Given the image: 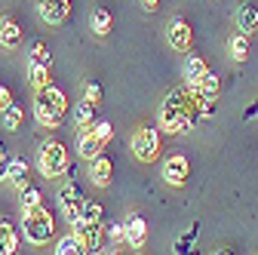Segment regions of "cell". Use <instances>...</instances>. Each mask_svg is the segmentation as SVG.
Masks as SVG:
<instances>
[{
    "label": "cell",
    "instance_id": "obj_1",
    "mask_svg": "<svg viewBox=\"0 0 258 255\" xmlns=\"http://www.w3.org/2000/svg\"><path fill=\"white\" fill-rule=\"evenodd\" d=\"M197 120H200V105L190 86L166 92L163 105H160V130L169 136H184L197 126Z\"/></svg>",
    "mask_w": 258,
    "mask_h": 255
},
{
    "label": "cell",
    "instance_id": "obj_2",
    "mask_svg": "<svg viewBox=\"0 0 258 255\" xmlns=\"http://www.w3.org/2000/svg\"><path fill=\"white\" fill-rule=\"evenodd\" d=\"M64 114H68V95H64L58 86H43L37 89V99H34V117L40 126H61Z\"/></svg>",
    "mask_w": 258,
    "mask_h": 255
},
{
    "label": "cell",
    "instance_id": "obj_3",
    "mask_svg": "<svg viewBox=\"0 0 258 255\" xmlns=\"http://www.w3.org/2000/svg\"><path fill=\"white\" fill-rule=\"evenodd\" d=\"M22 234H25V240L31 246H43L55 234V218H52V212L43 203L34 206V209H25V215H22Z\"/></svg>",
    "mask_w": 258,
    "mask_h": 255
},
{
    "label": "cell",
    "instance_id": "obj_4",
    "mask_svg": "<svg viewBox=\"0 0 258 255\" xmlns=\"http://www.w3.org/2000/svg\"><path fill=\"white\" fill-rule=\"evenodd\" d=\"M37 169L43 178H61L68 175L71 169V154L61 142H46L40 151H37Z\"/></svg>",
    "mask_w": 258,
    "mask_h": 255
},
{
    "label": "cell",
    "instance_id": "obj_5",
    "mask_svg": "<svg viewBox=\"0 0 258 255\" xmlns=\"http://www.w3.org/2000/svg\"><path fill=\"white\" fill-rule=\"evenodd\" d=\"M111 136H114V130H111L108 120H95L92 126H83L80 139H77V154L83 157V160H92V157H99L105 151Z\"/></svg>",
    "mask_w": 258,
    "mask_h": 255
},
{
    "label": "cell",
    "instance_id": "obj_6",
    "mask_svg": "<svg viewBox=\"0 0 258 255\" xmlns=\"http://www.w3.org/2000/svg\"><path fill=\"white\" fill-rule=\"evenodd\" d=\"M133 154H136V160L142 163H154L160 151H163V142H160V130L157 126H139V130L133 133Z\"/></svg>",
    "mask_w": 258,
    "mask_h": 255
},
{
    "label": "cell",
    "instance_id": "obj_7",
    "mask_svg": "<svg viewBox=\"0 0 258 255\" xmlns=\"http://www.w3.org/2000/svg\"><path fill=\"white\" fill-rule=\"evenodd\" d=\"M166 40H169V46L175 52H187L194 46V28H190V22L184 16H172L166 22Z\"/></svg>",
    "mask_w": 258,
    "mask_h": 255
},
{
    "label": "cell",
    "instance_id": "obj_8",
    "mask_svg": "<svg viewBox=\"0 0 258 255\" xmlns=\"http://www.w3.org/2000/svg\"><path fill=\"white\" fill-rule=\"evenodd\" d=\"M83 203H86V194H83V187L77 184V181H68L61 190H58V206H61V212H64V218L74 221L80 218V209H83Z\"/></svg>",
    "mask_w": 258,
    "mask_h": 255
},
{
    "label": "cell",
    "instance_id": "obj_9",
    "mask_svg": "<svg viewBox=\"0 0 258 255\" xmlns=\"http://www.w3.org/2000/svg\"><path fill=\"white\" fill-rule=\"evenodd\" d=\"M37 16L46 25H61L71 19V0H37Z\"/></svg>",
    "mask_w": 258,
    "mask_h": 255
},
{
    "label": "cell",
    "instance_id": "obj_10",
    "mask_svg": "<svg viewBox=\"0 0 258 255\" xmlns=\"http://www.w3.org/2000/svg\"><path fill=\"white\" fill-rule=\"evenodd\" d=\"M123 225H126V246L129 249H142L145 240H148V221H145V215L129 212Z\"/></svg>",
    "mask_w": 258,
    "mask_h": 255
},
{
    "label": "cell",
    "instance_id": "obj_11",
    "mask_svg": "<svg viewBox=\"0 0 258 255\" xmlns=\"http://www.w3.org/2000/svg\"><path fill=\"white\" fill-rule=\"evenodd\" d=\"M187 175H190V163H187V157L175 154V157H169V160L163 163V178H166V184L181 187V184L187 181Z\"/></svg>",
    "mask_w": 258,
    "mask_h": 255
},
{
    "label": "cell",
    "instance_id": "obj_12",
    "mask_svg": "<svg viewBox=\"0 0 258 255\" xmlns=\"http://www.w3.org/2000/svg\"><path fill=\"white\" fill-rule=\"evenodd\" d=\"M74 234L80 237V243H83L86 252H95V249L102 246V225H92V221L77 218L74 221Z\"/></svg>",
    "mask_w": 258,
    "mask_h": 255
},
{
    "label": "cell",
    "instance_id": "obj_13",
    "mask_svg": "<svg viewBox=\"0 0 258 255\" xmlns=\"http://www.w3.org/2000/svg\"><path fill=\"white\" fill-rule=\"evenodd\" d=\"M111 175H114V163H111V157L99 154V157H92V160H89V178H92V184L108 187V184H111Z\"/></svg>",
    "mask_w": 258,
    "mask_h": 255
},
{
    "label": "cell",
    "instance_id": "obj_14",
    "mask_svg": "<svg viewBox=\"0 0 258 255\" xmlns=\"http://www.w3.org/2000/svg\"><path fill=\"white\" fill-rule=\"evenodd\" d=\"M19 43H22V25L7 16L4 22H0V46H4V49H16Z\"/></svg>",
    "mask_w": 258,
    "mask_h": 255
},
{
    "label": "cell",
    "instance_id": "obj_15",
    "mask_svg": "<svg viewBox=\"0 0 258 255\" xmlns=\"http://www.w3.org/2000/svg\"><path fill=\"white\" fill-rule=\"evenodd\" d=\"M197 95H203V99H215L218 102V92H221V80H218V74H212V71H206L197 83H187Z\"/></svg>",
    "mask_w": 258,
    "mask_h": 255
},
{
    "label": "cell",
    "instance_id": "obj_16",
    "mask_svg": "<svg viewBox=\"0 0 258 255\" xmlns=\"http://www.w3.org/2000/svg\"><path fill=\"white\" fill-rule=\"evenodd\" d=\"M234 22H237V28L243 31V34H255V31H258V7L243 4V7L234 13Z\"/></svg>",
    "mask_w": 258,
    "mask_h": 255
},
{
    "label": "cell",
    "instance_id": "obj_17",
    "mask_svg": "<svg viewBox=\"0 0 258 255\" xmlns=\"http://www.w3.org/2000/svg\"><path fill=\"white\" fill-rule=\"evenodd\" d=\"M181 71H184V80H187V83H197V80L209 71V65H206V58H200L197 52H187V55H184V68H181Z\"/></svg>",
    "mask_w": 258,
    "mask_h": 255
},
{
    "label": "cell",
    "instance_id": "obj_18",
    "mask_svg": "<svg viewBox=\"0 0 258 255\" xmlns=\"http://www.w3.org/2000/svg\"><path fill=\"white\" fill-rule=\"evenodd\" d=\"M19 249V231L7 218H0V255H13Z\"/></svg>",
    "mask_w": 258,
    "mask_h": 255
},
{
    "label": "cell",
    "instance_id": "obj_19",
    "mask_svg": "<svg viewBox=\"0 0 258 255\" xmlns=\"http://www.w3.org/2000/svg\"><path fill=\"white\" fill-rule=\"evenodd\" d=\"M89 25H92V31L99 37H108L111 34V28H114V16L105 10V7H99V10H92L89 13Z\"/></svg>",
    "mask_w": 258,
    "mask_h": 255
},
{
    "label": "cell",
    "instance_id": "obj_20",
    "mask_svg": "<svg viewBox=\"0 0 258 255\" xmlns=\"http://www.w3.org/2000/svg\"><path fill=\"white\" fill-rule=\"evenodd\" d=\"M28 163L22 160V157H16V160H10V172H7V178H10V184L16 187V190H22L25 184H28Z\"/></svg>",
    "mask_w": 258,
    "mask_h": 255
},
{
    "label": "cell",
    "instance_id": "obj_21",
    "mask_svg": "<svg viewBox=\"0 0 258 255\" xmlns=\"http://www.w3.org/2000/svg\"><path fill=\"white\" fill-rule=\"evenodd\" d=\"M228 52H231L234 61H246V58H249V34L237 31V34L228 40Z\"/></svg>",
    "mask_w": 258,
    "mask_h": 255
},
{
    "label": "cell",
    "instance_id": "obj_22",
    "mask_svg": "<svg viewBox=\"0 0 258 255\" xmlns=\"http://www.w3.org/2000/svg\"><path fill=\"white\" fill-rule=\"evenodd\" d=\"M92 123H95V102H89V99L77 102V108H74V126L83 130V126H92Z\"/></svg>",
    "mask_w": 258,
    "mask_h": 255
},
{
    "label": "cell",
    "instance_id": "obj_23",
    "mask_svg": "<svg viewBox=\"0 0 258 255\" xmlns=\"http://www.w3.org/2000/svg\"><path fill=\"white\" fill-rule=\"evenodd\" d=\"M28 83L34 89L49 86V65H40V61H28Z\"/></svg>",
    "mask_w": 258,
    "mask_h": 255
},
{
    "label": "cell",
    "instance_id": "obj_24",
    "mask_svg": "<svg viewBox=\"0 0 258 255\" xmlns=\"http://www.w3.org/2000/svg\"><path fill=\"white\" fill-rule=\"evenodd\" d=\"M19 203H22V209H34V206H40V203H43L40 187H37V184H25V187L19 190Z\"/></svg>",
    "mask_w": 258,
    "mask_h": 255
},
{
    "label": "cell",
    "instance_id": "obj_25",
    "mask_svg": "<svg viewBox=\"0 0 258 255\" xmlns=\"http://www.w3.org/2000/svg\"><path fill=\"white\" fill-rule=\"evenodd\" d=\"M86 249H83V243H80V237L77 234H68V237H61L58 240V246H55V255H83Z\"/></svg>",
    "mask_w": 258,
    "mask_h": 255
},
{
    "label": "cell",
    "instance_id": "obj_26",
    "mask_svg": "<svg viewBox=\"0 0 258 255\" xmlns=\"http://www.w3.org/2000/svg\"><path fill=\"white\" fill-rule=\"evenodd\" d=\"M22 123H25V111H22V105H10L7 111H4V126L10 133H16V130H22Z\"/></svg>",
    "mask_w": 258,
    "mask_h": 255
},
{
    "label": "cell",
    "instance_id": "obj_27",
    "mask_svg": "<svg viewBox=\"0 0 258 255\" xmlns=\"http://www.w3.org/2000/svg\"><path fill=\"white\" fill-rule=\"evenodd\" d=\"M28 61H40V65H52V52L43 40H34L28 49Z\"/></svg>",
    "mask_w": 258,
    "mask_h": 255
},
{
    "label": "cell",
    "instance_id": "obj_28",
    "mask_svg": "<svg viewBox=\"0 0 258 255\" xmlns=\"http://www.w3.org/2000/svg\"><path fill=\"white\" fill-rule=\"evenodd\" d=\"M80 218L83 221H92V225H102V206L95 203V200H86L83 209H80Z\"/></svg>",
    "mask_w": 258,
    "mask_h": 255
},
{
    "label": "cell",
    "instance_id": "obj_29",
    "mask_svg": "<svg viewBox=\"0 0 258 255\" xmlns=\"http://www.w3.org/2000/svg\"><path fill=\"white\" fill-rule=\"evenodd\" d=\"M102 95H105V89H102L99 80H86V86H83V99H89V102L99 105V102H102Z\"/></svg>",
    "mask_w": 258,
    "mask_h": 255
},
{
    "label": "cell",
    "instance_id": "obj_30",
    "mask_svg": "<svg viewBox=\"0 0 258 255\" xmlns=\"http://www.w3.org/2000/svg\"><path fill=\"white\" fill-rule=\"evenodd\" d=\"M108 237L114 243H126V225H123V221H111V225H108Z\"/></svg>",
    "mask_w": 258,
    "mask_h": 255
},
{
    "label": "cell",
    "instance_id": "obj_31",
    "mask_svg": "<svg viewBox=\"0 0 258 255\" xmlns=\"http://www.w3.org/2000/svg\"><path fill=\"white\" fill-rule=\"evenodd\" d=\"M13 105V92H10V86H0V111H7Z\"/></svg>",
    "mask_w": 258,
    "mask_h": 255
},
{
    "label": "cell",
    "instance_id": "obj_32",
    "mask_svg": "<svg viewBox=\"0 0 258 255\" xmlns=\"http://www.w3.org/2000/svg\"><path fill=\"white\" fill-rule=\"evenodd\" d=\"M7 172H10V157H7L4 145H0V178H7Z\"/></svg>",
    "mask_w": 258,
    "mask_h": 255
},
{
    "label": "cell",
    "instance_id": "obj_33",
    "mask_svg": "<svg viewBox=\"0 0 258 255\" xmlns=\"http://www.w3.org/2000/svg\"><path fill=\"white\" fill-rule=\"evenodd\" d=\"M139 4H142L145 13H157L160 10V0H139Z\"/></svg>",
    "mask_w": 258,
    "mask_h": 255
},
{
    "label": "cell",
    "instance_id": "obj_34",
    "mask_svg": "<svg viewBox=\"0 0 258 255\" xmlns=\"http://www.w3.org/2000/svg\"><path fill=\"white\" fill-rule=\"evenodd\" d=\"M0 22H4V19H0Z\"/></svg>",
    "mask_w": 258,
    "mask_h": 255
}]
</instances>
